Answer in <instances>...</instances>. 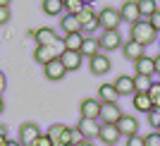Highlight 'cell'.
<instances>
[{
	"label": "cell",
	"instance_id": "cell-1",
	"mask_svg": "<svg viewBox=\"0 0 160 146\" xmlns=\"http://www.w3.org/2000/svg\"><path fill=\"white\" fill-rule=\"evenodd\" d=\"M132 41H136V43H141V46L146 48L153 41H158V31L153 29V24L148 19H141L136 24H132Z\"/></svg>",
	"mask_w": 160,
	"mask_h": 146
},
{
	"label": "cell",
	"instance_id": "cell-2",
	"mask_svg": "<svg viewBox=\"0 0 160 146\" xmlns=\"http://www.w3.org/2000/svg\"><path fill=\"white\" fill-rule=\"evenodd\" d=\"M120 22H122V17H120V10H115V7H103L98 12V24H100V29L103 31H117V27H120Z\"/></svg>",
	"mask_w": 160,
	"mask_h": 146
},
{
	"label": "cell",
	"instance_id": "cell-3",
	"mask_svg": "<svg viewBox=\"0 0 160 146\" xmlns=\"http://www.w3.org/2000/svg\"><path fill=\"white\" fill-rule=\"evenodd\" d=\"M79 24H81V31L86 34V36H91V34L96 31V29H100V24H98V12H96L91 5H86L84 10H81L79 14Z\"/></svg>",
	"mask_w": 160,
	"mask_h": 146
},
{
	"label": "cell",
	"instance_id": "cell-4",
	"mask_svg": "<svg viewBox=\"0 0 160 146\" xmlns=\"http://www.w3.org/2000/svg\"><path fill=\"white\" fill-rule=\"evenodd\" d=\"M62 50H65L62 43H58V46H36V50H33V60L41 62V65H48L50 60L60 58Z\"/></svg>",
	"mask_w": 160,
	"mask_h": 146
},
{
	"label": "cell",
	"instance_id": "cell-5",
	"mask_svg": "<svg viewBox=\"0 0 160 146\" xmlns=\"http://www.w3.org/2000/svg\"><path fill=\"white\" fill-rule=\"evenodd\" d=\"M77 132L84 137V139H93L100 134V120H93V117H79L77 122Z\"/></svg>",
	"mask_w": 160,
	"mask_h": 146
},
{
	"label": "cell",
	"instance_id": "cell-6",
	"mask_svg": "<svg viewBox=\"0 0 160 146\" xmlns=\"http://www.w3.org/2000/svg\"><path fill=\"white\" fill-rule=\"evenodd\" d=\"M33 41L38 46H58V43H62V36L53 27H41V29H36V39Z\"/></svg>",
	"mask_w": 160,
	"mask_h": 146
},
{
	"label": "cell",
	"instance_id": "cell-7",
	"mask_svg": "<svg viewBox=\"0 0 160 146\" xmlns=\"http://www.w3.org/2000/svg\"><path fill=\"white\" fill-rule=\"evenodd\" d=\"M122 115H124V113L120 110V106H117V103H103L98 120H100V125H117Z\"/></svg>",
	"mask_w": 160,
	"mask_h": 146
},
{
	"label": "cell",
	"instance_id": "cell-8",
	"mask_svg": "<svg viewBox=\"0 0 160 146\" xmlns=\"http://www.w3.org/2000/svg\"><path fill=\"white\" fill-rule=\"evenodd\" d=\"M120 17H122V22H129V24L141 22L139 0H124V3H122V7H120Z\"/></svg>",
	"mask_w": 160,
	"mask_h": 146
},
{
	"label": "cell",
	"instance_id": "cell-9",
	"mask_svg": "<svg viewBox=\"0 0 160 146\" xmlns=\"http://www.w3.org/2000/svg\"><path fill=\"white\" fill-rule=\"evenodd\" d=\"M41 129H38V125L36 122H24V125L19 127V144L22 146H31L33 141L41 137Z\"/></svg>",
	"mask_w": 160,
	"mask_h": 146
},
{
	"label": "cell",
	"instance_id": "cell-10",
	"mask_svg": "<svg viewBox=\"0 0 160 146\" xmlns=\"http://www.w3.org/2000/svg\"><path fill=\"white\" fill-rule=\"evenodd\" d=\"M43 77L50 79V81H60L62 77H67V70H65V65H62V60L55 58V60H50L48 65H43Z\"/></svg>",
	"mask_w": 160,
	"mask_h": 146
},
{
	"label": "cell",
	"instance_id": "cell-11",
	"mask_svg": "<svg viewBox=\"0 0 160 146\" xmlns=\"http://www.w3.org/2000/svg\"><path fill=\"white\" fill-rule=\"evenodd\" d=\"M100 108H103V103H100L98 98H84L79 103V113H81V117H93V120H98L100 117Z\"/></svg>",
	"mask_w": 160,
	"mask_h": 146
},
{
	"label": "cell",
	"instance_id": "cell-12",
	"mask_svg": "<svg viewBox=\"0 0 160 146\" xmlns=\"http://www.w3.org/2000/svg\"><path fill=\"white\" fill-rule=\"evenodd\" d=\"M98 41H100V50H105V53L122 48V36H120V31H103V36H100Z\"/></svg>",
	"mask_w": 160,
	"mask_h": 146
},
{
	"label": "cell",
	"instance_id": "cell-13",
	"mask_svg": "<svg viewBox=\"0 0 160 146\" xmlns=\"http://www.w3.org/2000/svg\"><path fill=\"white\" fill-rule=\"evenodd\" d=\"M117 129H120V134H124V137H134V134H139V120L134 117V115H122L120 122H117Z\"/></svg>",
	"mask_w": 160,
	"mask_h": 146
},
{
	"label": "cell",
	"instance_id": "cell-14",
	"mask_svg": "<svg viewBox=\"0 0 160 146\" xmlns=\"http://www.w3.org/2000/svg\"><path fill=\"white\" fill-rule=\"evenodd\" d=\"M115 91H117V96H134L136 93V86H134V77H129V74H120L117 79H115Z\"/></svg>",
	"mask_w": 160,
	"mask_h": 146
},
{
	"label": "cell",
	"instance_id": "cell-15",
	"mask_svg": "<svg viewBox=\"0 0 160 146\" xmlns=\"http://www.w3.org/2000/svg\"><path fill=\"white\" fill-rule=\"evenodd\" d=\"M88 67H91L93 74H108L110 67H112V62H110V58H108L105 53H98V55H93V58L88 60Z\"/></svg>",
	"mask_w": 160,
	"mask_h": 146
},
{
	"label": "cell",
	"instance_id": "cell-16",
	"mask_svg": "<svg viewBox=\"0 0 160 146\" xmlns=\"http://www.w3.org/2000/svg\"><path fill=\"white\" fill-rule=\"evenodd\" d=\"M120 129H117V125H100V134L98 139L103 141L105 146H115L117 141H120Z\"/></svg>",
	"mask_w": 160,
	"mask_h": 146
},
{
	"label": "cell",
	"instance_id": "cell-17",
	"mask_svg": "<svg viewBox=\"0 0 160 146\" xmlns=\"http://www.w3.org/2000/svg\"><path fill=\"white\" fill-rule=\"evenodd\" d=\"M60 60H62V65H65L67 72H74V70H79V67H81V62H84V55L77 53V50H62Z\"/></svg>",
	"mask_w": 160,
	"mask_h": 146
},
{
	"label": "cell",
	"instance_id": "cell-18",
	"mask_svg": "<svg viewBox=\"0 0 160 146\" xmlns=\"http://www.w3.org/2000/svg\"><path fill=\"white\" fill-rule=\"evenodd\" d=\"M122 50H124V58L132 60V62H136L139 58H143V55H146V53H143L146 48L141 46V43H136V41H132V39H127L124 43H122Z\"/></svg>",
	"mask_w": 160,
	"mask_h": 146
},
{
	"label": "cell",
	"instance_id": "cell-19",
	"mask_svg": "<svg viewBox=\"0 0 160 146\" xmlns=\"http://www.w3.org/2000/svg\"><path fill=\"white\" fill-rule=\"evenodd\" d=\"M134 70L136 74H143V77H155V60L151 55H143L134 62Z\"/></svg>",
	"mask_w": 160,
	"mask_h": 146
},
{
	"label": "cell",
	"instance_id": "cell-20",
	"mask_svg": "<svg viewBox=\"0 0 160 146\" xmlns=\"http://www.w3.org/2000/svg\"><path fill=\"white\" fill-rule=\"evenodd\" d=\"M84 39H86V34H65L62 36V46H65V50H77V53H81V46H84Z\"/></svg>",
	"mask_w": 160,
	"mask_h": 146
},
{
	"label": "cell",
	"instance_id": "cell-21",
	"mask_svg": "<svg viewBox=\"0 0 160 146\" xmlns=\"http://www.w3.org/2000/svg\"><path fill=\"white\" fill-rule=\"evenodd\" d=\"M81 139H84V137L77 132V127H67V125H65V129H62V134H60L58 146H77Z\"/></svg>",
	"mask_w": 160,
	"mask_h": 146
},
{
	"label": "cell",
	"instance_id": "cell-22",
	"mask_svg": "<svg viewBox=\"0 0 160 146\" xmlns=\"http://www.w3.org/2000/svg\"><path fill=\"white\" fill-rule=\"evenodd\" d=\"M132 103H134V110H139V113H146L148 115L151 110H153V101H151L148 93H134Z\"/></svg>",
	"mask_w": 160,
	"mask_h": 146
},
{
	"label": "cell",
	"instance_id": "cell-23",
	"mask_svg": "<svg viewBox=\"0 0 160 146\" xmlns=\"http://www.w3.org/2000/svg\"><path fill=\"white\" fill-rule=\"evenodd\" d=\"M60 29H62V36L65 34H77L81 31V24H79V17H74V14H65L60 19ZM84 34V31H81Z\"/></svg>",
	"mask_w": 160,
	"mask_h": 146
},
{
	"label": "cell",
	"instance_id": "cell-24",
	"mask_svg": "<svg viewBox=\"0 0 160 146\" xmlns=\"http://www.w3.org/2000/svg\"><path fill=\"white\" fill-rule=\"evenodd\" d=\"M98 53H100V41L96 39V36H86V39H84V46H81V55L91 60Z\"/></svg>",
	"mask_w": 160,
	"mask_h": 146
},
{
	"label": "cell",
	"instance_id": "cell-25",
	"mask_svg": "<svg viewBox=\"0 0 160 146\" xmlns=\"http://www.w3.org/2000/svg\"><path fill=\"white\" fill-rule=\"evenodd\" d=\"M98 101L100 103H117V91L112 84H100L98 86Z\"/></svg>",
	"mask_w": 160,
	"mask_h": 146
},
{
	"label": "cell",
	"instance_id": "cell-26",
	"mask_svg": "<svg viewBox=\"0 0 160 146\" xmlns=\"http://www.w3.org/2000/svg\"><path fill=\"white\" fill-rule=\"evenodd\" d=\"M43 12L48 14V17H60L62 12H65V3L62 0H43Z\"/></svg>",
	"mask_w": 160,
	"mask_h": 146
},
{
	"label": "cell",
	"instance_id": "cell-27",
	"mask_svg": "<svg viewBox=\"0 0 160 146\" xmlns=\"http://www.w3.org/2000/svg\"><path fill=\"white\" fill-rule=\"evenodd\" d=\"M155 77H143V74H136L134 77V86H136V93H148L151 86H153Z\"/></svg>",
	"mask_w": 160,
	"mask_h": 146
},
{
	"label": "cell",
	"instance_id": "cell-28",
	"mask_svg": "<svg viewBox=\"0 0 160 146\" xmlns=\"http://www.w3.org/2000/svg\"><path fill=\"white\" fill-rule=\"evenodd\" d=\"M158 10L155 0H139V12H141V19H151Z\"/></svg>",
	"mask_w": 160,
	"mask_h": 146
},
{
	"label": "cell",
	"instance_id": "cell-29",
	"mask_svg": "<svg viewBox=\"0 0 160 146\" xmlns=\"http://www.w3.org/2000/svg\"><path fill=\"white\" fill-rule=\"evenodd\" d=\"M62 3H65V14H74V17L86 7L81 0H62Z\"/></svg>",
	"mask_w": 160,
	"mask_h": 146
},
{
	"label": "cell",
	"instance_id": "cell-30",
	"mask_svg": "<svg viewBox=\"0 0 160 146\" xmlns=\"http://www.w3.org/2000/svg\"><path fill=\"white\" fill-rule=\"evenodd\" d=\"M62 129H65V125H50V127H48V132H46V134H48V139L53 141V146H58Z\"/></svg>",
	"mask_w": 160,
	"mask_h": 146
},
{
	"label": "cell",
	"instance_id": "cell-31",
	"mask_svg": "<svg viewBox=\"0 0 160 146\" xmlns=\"http://www.w3.org/2000/svg\"><path fill=\"white\" fill-rule=\"evenodd\" d=\"M148 96H151V101H153V108H155V110H160V79L153 81V86H151Z\"/></svg>",
	"mask_w": 160,
	"mask_h": 146
},
{
	"label": "cell",
	"instance_id": "cell-32",
	"mask_svg": "<svg viewBox=\"0 0 160 146\" xmlns=\"http://www.w3.org/2000/svg\"><path fill=\"white\" fill-rule=\"evenodd\" d=\"M148 125L153 127V129H158V127H160V110H155V108H153V110L148 113Z\"/></svg>",
	"mask_w": 160,
	"mask_h": 146
},
{
	"label": "cell",
	"instance_id": "cell-33",
	"mask_svg": "<svg viewBox=\"0 0 160 146\" xmlns=\"http://www.w3.org/2000/svg\"><path fill=\"white\" fill-rule=\"evenodd\" d=\"M143 139H146V146H160V134L155 129L151 134H143Z\"/></svg>",
	"mask_w": 160,
	"mask_h": 146
},
{
	"label": "cell",
	"instance_id": "cell-34",
	"mask_svg": "<svg viewBox=\"0 0 160 146\" xmlns=\"http://www.w3.org/2000/svg\"><path fill=\"white\" fill-rule=\"evenodd\" d=\"M124 146H146V139H143V134H134V137L127 139Z\"/></svg>",
	"mask_w": 160,
	"mask_h": 146
},
{
	"label": "cell",
	"instance_id": "cell-35",
	"mask_svg": "<svg viewBox=\"0 0 160 146\" xmlns=\"http://www.w3.org/2000/svg\"><path fill=\"white\" fill-rule=\"evenodd\" d=\"M31 146H53V141L48 139V134H41V137H38L36 141H33Z\"/></svg>",
	"mask_w": 160,
	"mask_h": 146
},
{
	"label": "cell",
	"instance_id": "cell-36",
	"mask_svg": "<svg viewBox=\"0 0 160 146\" xmlns=\"http://www.w3.org/2000/svg\"><path fill=\"white\" fill-rule=\"evenodd\" d=\"M10 22V7H0V27Z\"/></svg>",
	"mask_w": 160,
	"mask_h": 146
},
{
	"label": "cell",
	"instance_id": "cell-37",
	"mask_svg": "<svg viewBox=\"0 0 160 146\" xmlns=\"http://www.w3.org/2000/svg\"><path fill=\"white\" fill-rule=\"evenodd\" d=\"M148 22H151V24H153V29L160 34V10H155V14H153V17H151Z\"/></svg>",
	"mask_w": 160,
	"mask_h": 146
},
{
	"label": "cell",
	"instance_id": "cell-38",
	"mask_svg": "<svg viewBox=\"0 0 160 146\" xmlns=\"http://www.w3.org/2000/svg\"><path fill=\"white\" fill-rule=\"evenodd\" d=\"M153 60H155V77H160V53L155 55Z\"/></svg>",
	"mask_w": 160,
	"mask_h": 146
},
{
	"label": "cell",
	"instance_id": "cell-39",
	"mask_svg": "<svg viewBox=\"0 0 160 146\" xmlns=\"http://www.w3.org/2000/svg\"><path fill=\"white\" fill-rule=\"evenodd\" d=\"M2 91H5V74L0 72V96H2Z\"/></svg>",
	"mask_w": 160,
	"mask_h": 146
},
{
	"label": "cell",
	"instance_id": "cell-40",
	"mask_svg": "<svg viewBox=\"0 0 160 146\" xmlns=\"http://www.w3.org/2000/svg\"><path fill=\"white\" fill-rule=\"evenodd\" d=\"M77 146H96V144H93V141H91V139H81V141H79V144H77Z\"/></svg>",
	"mask_w": 160,
	"mask_h": 146
},
{
	"label": "cell",
	"instance_id": "cell-41",
	"mask_svg": "<svg viewBox=\"0 0 160 146\" xmlns=\"http://www.w3.org/2000/svg\"><path fill=\"white\" fill-rule=\"evenodd\" d=\"M0 137H2V139H10V137H7V127L5 125H0Z\"/></svg>",
	"mask_w": 160,
	"mask_h": 146
},
{
	"label": "cell",
	"instance_id": "cell-42",
	"mask_svg": "<svg viewBox=\"0 0 160 146\" xmlns=\"http://www.w3.org/2000/svg\"><path fill=\"white\" fill-rule=\"evenodd\" d=\"M7 146H22L19 139H7Z\"/></svg>",
	"mask_w": 160,
	"mask_h": 146
},
{
	"label": "cell",
	"instance_id": "cell-43",
	"mask_svg": "<svg viewBox=\"0 0 160 146\" xmlns=\"http://www.w3.org/2000/svg\"><path fill=\"white\" fill-rule=\"evenodd\" d=\"M0 7H10V0H0Z\"/></svg>",
	"mask_w": 160,
	"mask_h": 146
},
{
	"label": "cell",
	"instance_id": "cell-44",
	"mask_svg": "<svg viewBox=\"0 0 160 146\" xmlns=\"http://www.w3.org/2000/svg\"><path fill=\"white\" fill-rule=\"evenodd\" d=\"M5 110V101H2V96H0V113Z\"/></svg>",
	"mask_w": 160,
	"mask_h": 146
},
{
	"label": "cell",
	"instance_id": "cell-45",
	"mask_svg": "<svg viewBox=\"0 0 160 146\" xmlns=\"http://www.w3.org/2000/svg\"><path fill=\"white\" fill-rule=\"evenodd\" d=\"M0 146H7V139H2V137H0Z\"/></svg>",
	"mask_w": 160,
	"mask_h": 146
},
{
	"label": "cell",
	"instance_id": "cell-46",
	"mask_svg": "<svg viewBox=\"0 0 160 146\" xmlns=\"http://www.w3.org/2000/svg\"><path fill=\"white\" fill-rule=\"evenodd\" d=\"M81 3H84V5H91V3H93V0H81Z\"/></svg>",
	"mask_w": 160,
	"mask_h": 146
},
{
	"label": "cell",
	"instance_id": "cell-47",
	"mask_svg": "<svg viewBox=\"0 0 160 146\" xmlns=\"http://www.w3.org/2000/svg\"><path fill=\"white\" fill-rule=\"evenodd\" d=\"M155 132H158V134H160V127H158V129H155Z\"/></svg>",
	"mask_w": 160,
	"mask_h": 146
},
{
	"label": "cell",
	"instance_id": "cell-48",
	"mask_svg": "<svg viewBox=\"0 0 160 146\" xmlns=\"http://www.w3.org/2000/svg\"><path fill=\"white\" fill-rule=\"evenodd\" d=\"M158 46H160V36H158Z\"/></svg>",
	"mask_w": 160,
	"mask_h": 146
}]
</instances>
